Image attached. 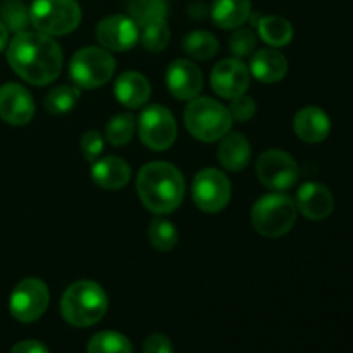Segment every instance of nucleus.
Masks as SVG:
<instances>
[{
	"instance_id": "nucleus-1",
	"label": "nucleus",
	"mask_w": 353,
	"mask_h": 353,
	"mask_svg": "<svg viewBox=\"0 0 353 353\" xmlns=\"http://www.w3.org/2000/svg\"><path fill=\"white\" fill-rule=\"evenodd\" d=\"M7 61L19 78L31 85H48L62 69V52L52 37L23 31L12 38L7 48Z\"/></svg>"
},
{
	"instance_id": "nucleus-2",
	"label": "nucleus",
	"mask_w": 353,
	"mask_h": 353,
	"mask_svg": "<svg viewBox=\"0 0 353 353\" xmlns=\"http://www.w3.org/2000/svg\"><path fill=\"white\" fill-rule=\"evenodd\" d=\"M185 178L169 162H150L138 172L137 190L141 202L155 214H169L185 199Z\"/></svg>"
},
{
	"instance_id": "nucleus-3",
	"label": "nucleus",
	"mask_w": 353,
	"mask_h": 353,
	"mask_svg": "<svg viewBox=\"0 0 353 353\" xmlns=\"http://www.w3.org/2000/svg\"><path fill=\"white\" fill-rule=\"evenodd\" d=\"M107 305L109 302L102 286L93 281H78L62 295L61 312L71 326L88 327L105 316Z\"/></svg>"
},
{
	"instance_id": "nucleus-4",
	"label": "nucleus",
	"mask_w": 353,
	"mask_h": 353,
	"mask_svg": "<svg viewBox=\"0 0 353 353\" xmlns=\"http://www.w3.org/2000/svg\"><path fill=\"white\" fill-rule=\"evenodd\" d=\"M185 123L196 140L210 143L230 133L233 119H231L230 110L223 103L209 97H202V99H195L186 107Z\"/></svg>"
},
{
	"instance_id": "nucleus-5",
	"label": "nucleus",
	"mask_w": 353,
	"mask_h": 353,
	"mask_svg": "<svg viewBox=\"0 0 353 353\" xmlns=\"http://www.w3.org/2000/svg\"><path fill=\"white\" fill-rule=\"evenodd\" d=\"M30 21L40 33L61 37L78 28L81 9L76 0H33Z\"/></svg>"
},
{
	"instance_id": "nucleus-6",
	"label": "nucleus",
	"mask_w": 353,
	"mask_h": 353,
	"mask_svg": "<svg viewBox=\"0 0 353 353\" xmlns=\"http://www.w3.org/2000/svg\"><path fill=\"white\" fill-rule=\"evenodd\" d=\"M296 221V203L281 193H271L257 200L252 209V223L261 234L278 238L288 233Z\"/></svg>"
},
{
	"instance_id": "nucleus-7",
	"label": "nucleus",
	"mask_w": 353,
	"mask_h": 353,
	"mask_svg": "<svg viewBox=\"0 0 353 353\" xmlns=\"http://www.w3.org/2000/svg\"><path fill=\"white\" fill-rule=\"evenodd\" d=\"M116 61L103 48L86 47L76 52L72 57L69 72L72 81L81 88H99L105 85L114 74Z\"/></svg>"
},
{
	"instance_id": "nucleus-8",
	"label": "nucleus",
	"mask_w": 353,
	"mask_h": 353,
	"mask_svg": "<svg viewBox=\"0 0 353 353\" xmlns=\"http://www.w3.org/2000/svg\"><path fill=\"white\" fill-rule=\"evenodd\" d=\"M141 141L152 150H168L176 140L178 126L171 110L162 105H150L141 112L138 121Z\"/></svg>"
},
{
	"instance_id": "nucleus-9",
	"label": "nucleus",
	"mask_w": 353,
	"mask_h": 353,
	"mask_svg": "<svg viewBox=\"0 0 353 353\" xmlns=\"http://www.w3.org/2000/svg\"><path fill=\"white\" fill-rule=\"evenodd\" d=\"M193 202L203 212H219L231 199V183L224 172L217 169H203L193 179Z\"/></svg>"
},
{
	"instance_id": "nucleus-10",
	"label": "nucleus",
	"mask_w": 353,
	"mask_h": 353,
	"mask_svg": "<svg viewBox=\"0 0 353 353\" xmlns=\"http://www.w3.org/2000/svg\"><path fill=\"white\" fill-rule=\"evenodd\" d=\"M48 307V288L37 278H28L14 288L9 300L10 314L21 323H34Z\"/></svg>"
},
{
	"instance_id": "nucleus-11",
	"label": "nucleus",
	"mask_w": 353,
	"mask_h": 353,
	"mask_svg": "<svg viewBox=\"0 0 353 353\" xmlns=\"http://www.w3.org/2000/svg\"><path fill=\"white\" fill-rule=\"evenodd\" d=\"M299 165L295 159L283 150H268L259 157L257 176L268 188L283 192L292 188L299 179Z\"/></svg>"
},
{
	"instance_id": "nucleus-12",
	"label": "nucleus",
	"mask_w": 353,
	"mask_h": 353,
	"mask_svg": "<svg viewBox=\"0 0 353 353\" xmlns=\"http://www.w3.org/2000/svg\"><path fill=\"white\" fill-rule=\"evenodd\" d=\"M210 81L217 95L233 100L247 92L250 85V72L238 59H226L214 68Z\"/></svg>"
},
{
	"instance_id": "nucleus-13",
	"label": "nucleus",
	"mask_w": 353,
	"mask_h": 353,
	"mask_svg": "<svg viewBox=\"0 0 353 353\" xmlns=\"http://www.w3.org/2000/svg\"><path fill=\"white\" fill-rule=\"evenodd\" d=\"M97 40L109 50H130L138 41V26L131 17L109 16L97 26Z\"/></svg>"
},
{
	"instance_id": "nucleus-14",
	"label": "nucleus",
	"mask_w": 353,
	"mask_h": 353,
	"mask_svg": "<svg viewBox=\"0 0 353 353\" xmlns=\"http://www.w3.org/2000/svg\"><path fill=\"white\" fill-rule=\"evenodd\" d=\"M34 114V102L30 92L16 83L0 86V117L14 126H23Z\"/></svg>"
},
{
	"instance_id": "nucleus-15",
	"label": "nucleus",
	"mask_w": 353,
	"mask_h": 353,
	"mask_svg": "<svg viewBox=\"0 0 353 353\" xmlns=\"http://www.w3.org/2000/svg\"><path fill=\"white\" fill-rule=\"evenodd\" d=\"M168 86L176 99H195L203 86L202 71L193 62L178 59L168 69Z\"/></svg>"
},
{
	"instance_id": "nucleus-16",
	"label": "nucleus",
	"mask_w": 353,
	"mask_h": 353,
	"mask_svg": "<svg viewBox=\"0 0 353 353\" xmlns=\"http://www.w3.org/2000/svg\"><path fill=\"white\" fill-rule=\"evenodd\" d=\"M296 207L307 219L323 221L333 212L334 199L327 186L321 183H305L296 193Z\"/></svg>"
},
{
	"instance_id": "nucleus-17",
	"label": "nucleus",
	"mask_w": 353,
	"mask_h": 353,
	"mask_svg": "<svg viewBox=\"0 0 353 353\" xmlns=\"http://www.w3.org/2000/svg\"><path fill=\"white\" fill-rule=\"evenodd\" d=\"M331 131V121L319 107H303L295 116V133L307 143L326 140Z\"/></svg>"
},
{
	"instance_id": "nucleus-18",
	"label": "nucleus",
	"mask_w": 353,
	"mask_h": 353,
	"mask_svg": "<svg viewBox=\"0 0 353 353\" xmlns=\"http://www.w3.org/2000/svg\"><path fill=\"white\" fill-rule=\"evenodd\" d=\"M92 178L102 188L119 190L130 181L131 169L123 159L110 155V157H103L93 164Z\"/></svg>"
},
{
	"instance_id": "nucleus-19",
	"label": "nucleus",
	"mask_w": 353,
	"mask_h": 353,
	"mask_svg": "<svg viewBox=\"0 0 353 353\" xmlns=\"http://www.w3.org/2000/svg\"><path fill=\"white\" fill-rule=\"evenodd\" d=\"M150 97V83L140 72H124L116 81V99L124 107L137 109L141 107Z\"/></svg>"
},
{
	"instance_id": "nucleus-20",
	"label": "nucleus",
	"mask_w": 353,
	"mask_h": 353,
	"mask_svg": "<svg viewBox=\"0 0 353 353\" xmlns=\"http://www.w3.org/2000/svg\"><path fill=\"white\" fill-rule=\"evenodd\" d=\"M252 74L262 83H276L279 79L285 78L286 71H288V61L281 52L269 50H259L257 54L252 57Z\"/></svg>"
},
{
	"instance_id": "nucleus-21",
	"label": "nucleus",
	"mask_w": 353,
	"mask_h": 353,
	"mask_svg": "<svg viewBox=\"0 0 353 353\" xmlns=\"http://www.w3.org/2000/svg\"><path fill=\"white\" fill-rule=\"evenodd\" d=\"M250 0H214L212 19L223 30H234L250 17Z\"/></svg>"
},
{
	"instance_id": "nucleus-22",
	"label": "nucleus",
	"mask_w": 353,
	"mask_h": 353,
	"mask_svg": "<svg viewBox=\"0 0 353 353\" xmlns=\"http://www.w3.org/2000/svg\"><path fill=\"white\" fill-rule=\"evenodd\" d=\"M217 157L223 168L228 171H241L250 161V143L240 133L226 134L217 150Z\"/></svg>"
},
{
	"instance_id": "nucleus-23",
	"label": "nucleus",
	"mask_w": 353,
	"mask_h": 353,
	"mask_svg": "<svg viewBox=\"0 0 353 353\" xmlns=\"http://www.w3.org/2000/svg\"><path fill=\"white\" fill-rule=\"evenodd\" d=\"M259 34L265 43L272 45V47H283V45L290 43L293 38V28L290 21L279 16H265L261 17L257 23Z\"/></svg>"
},
{
	"instance_id": "nucleus-24",
	"label": "nucleus",
	"mask_w": 353,
	"mask_h": 353,
	"mask_svg": "<svg viewBox=\"0 0 353 353\" xmlns=\"http://www.w3.org/2000/svg\"><path fill=\"white\" fill-rule=\"evenodd\" d=\"M126 6L131 19L140 26L159 19H165V14H168V2L165 0H128Z\"/></svg>"
},
{
	"instance_id": "nucleus-25",
	"label": "nucleus",
	"mask_w": 353,
	"mask_h": 353,
	"mask_svg": "<svg viewBox=\"0 0 353 353\" xmlns=\"http://www.w3.org/2000/svg\"><path fill=\"white\" fill-rule=\"evenodd\" d=\"M88 353H133V347L124 334L102 331L90 340Z\"/></svg>"
},
{
	"instance_id": "nucleus-26",
	"label": "nucleus",
	"mask_w": 353,
	"mask_h": 353,
	"mask_svg": "<svg viewBox=\"0 0 353 353\" xmlns=\"http://www.w3.org/2000/svg\"><path fill=\"white\" fill-rule=\"evenodd\" d=\"M0 21L6 24L7 30L14 33H23L31 23L30 10L21 0H3L0 3Z\"/></svg>"
},
{
	"instance_id": "nucleus-27",
	"label": "nucleus",
	"mask_w": 353,
	"mask_h": 353,
	"mask_svg": "<svg viewBox=\"0 0 353 353\" xmlns=\"http://www.w3.org/2000/svg\"><path fill=\"white\" fill-rule=\"evenodd\" d=\"M183 48L188 55L195 59H210L217 54V38L209 31H193L183 41Z\"/></svg>"
},
{
	"instance_id": "nucleus-28",
	"label": "nucleus",
	"mask_w": 353,
	"mask_h": 353,
	"mask_svg": "<svg viewBox=\"0 0 353 353\" xmlns=\"http://www.w3.org/2000/svg\"><path fill=\"white\" fill-rule=\"evenodd\" d=\"M148 240L157 250L168 252L178 243V230L171 221L164 217H155L148 226Z\"/></svg>"
},
{
	"instance_id": "nucleus-29",
	"label": "nucleus",
	"mask_w": 353,
	"mask_h": 353,
	"mask_svg": "<svg viewBox=\"0 0 353 353\" xmlns=\"http://www.w3.org/2000/svg\"><path fill=\"white\" fill-rule=\"evenodd\" d=\"M78 100L79 90L76 86L62 85L48 92V95L45 97V107L52 114H64L69 112Z\"/></svg>"
},
{
	"instance_id": "nucleus-30",
	"label": "nucleus",
	"mask_w": 353,
	"mask_h": 353,
	"mask_svg": "<svg viewBox=\"0 0 353 353\" xmlns=\"http://www.w3.org/2000/svg\"><path fill=\"white\" fill-rule=\"evenodd\" d=\"M134 131V117L131 114H119L112 117L105 128V138L114 147L126 145L133 138Z\"/></svg>"
},
{
	"instance_id": "nucleus-31",
	"label": "nucleus",
	"mask_w": 353,
	"mask_h": 353,
	"mask_svg": "<svg viewBox=\"0 0 353 353\" xmlns=\"http://www.w3.org/2000/svg\"><path fill=\"white\" fill-rule=\"evenodd\" d=\"M169 38H171V31H169L165 19L154 21L143 26V33H141V41H143L145 48L150 52H161L168 47Z\"/></svg>"
},
{
	"instance_id": "nucleus-32",
	"label": "nucleus",
	"mask_w": 353,
	"mask_h": 353,
	"mask_svg": "<svg viewBox=\"0 0 353 353\" xmlns=\"http://www.w3.org/2000/svg\"><path fill=\"white\" fill-rule=\"evenodd\" d=\"M255 43H257V40L250 30H236L230 40V48L236 57H243V55L254 52Z\"/></svg>"
},
{
	"instance_id": "nucleus-33",
	"label": "nucleus",
	"mask_w": 353,
	"mask_h": 353,
	"mask_svg": "<svg viewBox=\"0 0 353 353\" xmlns=\"http://www.w3.org/2000/svg\"><path fill=\"white\" fill-rule=\"evenodd\" d=\"M230 114H231V119L233 121H238V123H247L248 119H252L255 114V102L252 97L248 95H240L236 97V99H233V102H231V107L230 109Z\"/></svg>"
},
{
	"instance_id": "nucleus-34",
	"label": "nucleus",
	"mask_w": 353,
	"mask_h": 353,
	"mask_svg": "<svg viewBox=\"0 0 353 353\" xmlns=\"http://www.w3.org/2000/svg\"><path fill=\"white\" fill-rule=\"evenodd\" d=\"M103 148V137L99 131H86L81 138V150L88 161H95Z\"/></svg>"
},
{
	"instance_id": "nucleus-35",
	"label": "nucleus",
	"mask_w": 353,
	"mask_h": 353,
	"mask_svg": "<svg viewBox=\"0 0 353 353\" xmlns=\"http://www.w3.org/2000/svg\"><path fill=\"white\" fill-rule=\"evenodd\" d=\"M143 353H172V343L164 334H152L145 340Z\"/></svg>"
},
{
	"instance_id": "nucleus-36",
	"label": "nucleus",
	"mask_w": 353,
	"mask_h": 353,
	"mask_svg": "<svg viewBox=\"0 0 353 353\" xmlns=\"http://www.w3.org/2000/svg\"><path fill=\"white\" fill-rule=\"evenodd\" d=\"M10 353H48L47 347L37 340H26L17 343Z\"/></svg>"
},
{
	"instance_id": "nucleus-37",
	"label": "nucleus",
	"mask_w": 353,
	"mask_h": 353,
	"mask_svg": "<svg viewBox=\"0 0 353 353\" xmlns=\"http://www.w3.org/2000/svg\"><path fill=\"white\" fill-rule=\"evenodd\" d=\"M7 40H9V30H7L6 24H3L2 21H0V52H2L3 48H6Z\"/></svg>"
}]
</instances>
